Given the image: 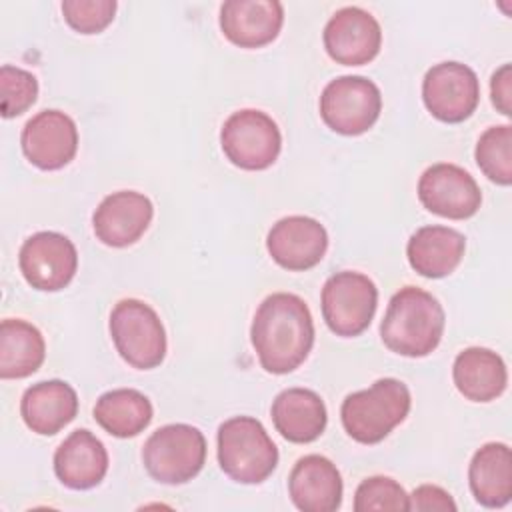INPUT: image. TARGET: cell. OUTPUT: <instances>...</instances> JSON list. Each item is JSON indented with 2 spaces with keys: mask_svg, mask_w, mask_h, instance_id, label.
Here are the masks:
<instances>
[{
  "mask_svg": "<svg viewBox=\"0 0 512 512\" xmlns=\"http://www.w3.org/2000/svg\"><path fill=\"white\" fill-rule=\"evenodd\" d=\"M382 44L378 20L358 6L336 10L324 26L328 56L344 66H362L376 58Z\"/></svg>",
  "mask_w": 512,
  "mask_h": 512,
  "instance_id": "cell-13",
  "label": "cell"
},
{
  "mask_svg": "<svg viewBox=\"0 0 512 512\" xmlns=\"http://www.w3.org/2000/svg\"><path fill=\"white\" fill-rule=\"evenodd\" d=\"M444 320V308L430 292L404 286L388 302L380 336L388 350L408 358H422L440 344Z\"/></svg>",
  "mask_w": 512,
  "mask_h": 512,
  "instance_id": "cell-2",
  "label": "cell"
},
{
  "mask_svg": "<svg viewBox=\"0 0 512 512\" xmlns=\"http://www.w3.org/2000/svg\"><path fill=\"white\" fill-rule=\"evenodd\" d=\"M24 424L42 436H52L78 414L76 390L64 380H44L26 388L20 400Z\"/></svg>",
  "mask_w": 512,
  "mask_h": 512,
  "instance_id": "cell-20",
  "label": "cell"
},
{
  "mask_svg": "<svg viewBox=\"0 0 512 512\" xmlns=\"http://www.w3.org/2000/svg\"><path fill=\"white\" fill-rule=\"evenodd\" d=\"M288 494L302 512H334L342 504V476L326 456L308 454L294 464Z\"/></svg>",
  "mask_w": 512,
  "mask_h": 512,
  "instance_id": "cell-18",
  "label": "cell"
},
{
  "mask_svg": "<svg viewBox=\"0 0 512 512\" xmlns=\"http://www.w3.org/2000/svg\"><path fill=\"white\" fill-rule=\"evenodd\" d=\"M20 144L36 168L60 170L76 156L78 128L66 112L42 110L24 124Z\"/></svg>",
  "mask_w": 512,
  "mask_h": 512,
  "instance_id": "cell-14",
  "label": "cell"
},
{
  "mask_svg": "<svg viewBox=\"0 0 512 512\" xmlns=\"http://www.w3.org/2000/svg\"><path fill=\"white\" fill-rule=\"evenodd\" d=\"M354 510L370 512V510H410L406 490L388 476H372L358 484L354 492Z\"/></svg>",
  "mask_w": 512,
  "mask_h": 512,
  "instance_id": "cell-28",
  "label": "cell"
},
{
  "mask_svg": "<svg viewBox=\"0 0 512 512\" xmlns=\"http://www.w3.org/2000/svg\"><path fill=\"white\" fill-rule=\"evenodd\" d=\"M410 390L396 378H380L370 388L352 392L340 406L342 426L360 444L382 442L410 412Z\"/></svg>",
  "mask_w": 512,
  "mask_h": 512,
  "instance_id": "cell-3",
  "label": "cell"
},
{
  "mask_svg": "<svg viewBox=\"0 0 512 512\" xmlns=\"http://www.w3.org/2000/svg\"><path fill=\"white\" fill-rule=\"evenodd\" d=\"M474 158L484 176L500 186L512 184V126L498 124L484 130L476 142Z\"/></svg>",
  "mask_w": 512,
  "mask_h": 512,
  "instance_id": "cell-27",
  "label": "cell"
},
{
  "mask_svg": "<svg viewBox=\"0 0 512 512\" xmlns=\"http://www.w3.org/2000/svg\"><path fill=\"white\" fill-rule=\"evenodd\" d=\"M116 12L114 0H64L62 14L70 28L80 34H98L112 20Z\"/></svg>",
  "mask_w": 512,
  "mask_h": 512,
  "instance_id": "cell-30",
  "label": "cell"
},
{
  "mask_svg": "<svg viewBox=\"0 0 512 512\" xmlns=\"http://www.w3.org/2000/svg\"><path fill=\"white\" fill-rule=\"evenodd\" d=\"M218 464L240 484L264 482L278 464V448L260 420L234 416L218 428Z\"/></svg>",
  "mask_w": 512,
  "mask_h": 512,
  "instance_id": "cell-4",
  "label": "cell"
},
{
  "mask_svg": "<svg viewBox=\"0 0 512 512\" xmlns=\"http://www.w3.org/2000/svg\"><path fill=\"white\" fill-rule=\"evenodd\" d=\"M418 198L428 212L450 220H466L482 204V192L476 180L464 168L448 162L432 164L422 172Z\"/></svg>",
  "mask_w": 512,
  "mask_h": 512,
  "instance_id": "cell-12",
  "label": "cell"
},
{
  "mask_svg": "<svg viewBox=\"0 0 512 512\" xmlns=\"http://www.w3.org/2000/svg\"><path fill=\"white\" fill-rule=\"evenodd\" d=\"M490 96L498 112H502L504 116L512 114V66L510 64H502L492 74Z\"/></svg>",
  "mask_w": 512,
  "mask_h": 512,
  "instance_id": "cell-32",
  "label": "cell"
},
{
  "mask_svg": "<svg viewBox=\"0 0 512 512\" xmlns=\"http://www.w3.org/2000/svg\"><path fill=\"white\" fill-rule=\"evenodd\" d=\"M226 158L242 170H264L272 166L282 148L278 124L262 110L244 108L230 114L220 130Z\"/></svg>",
  "mask_w": 512,
  "mask_h": 512,
  "instance_id": "cell-9",
  "label": "cell"
},
{
  "mask_svg": "<svg viewBox=\"0 0 512 512\" xmlns=\"http://www.w3.org/2000/svg\"><path fill=\"white\" fill-rule=\"evenodd\" d=\"M376 304L378 288L362 272H336L322 286V316L336 336L362 334L374 318Z\"/></svg>",
  "mask_w": 512,
  "mask_h": 512,
  "instance_id": "cell-7",
  "label": "cell"
},
{
  "mask_svg": "<svg viewBox=\"0 0 512 512\" xmlns=\"http://www.w3.org/2000/svg\"><path fill=\"white\" fill-rule=\"evenodd\" d=\"M154 216L148 196L134 190L108 194L92 216L96 238L112 248H124L140 240Z\"/></svg>",
  "mask_w": 512,
  "mask_h": 512,
  "instance_id": "cell-16",
  "label": "cell"
},
{
  "mask_svg": "<svg viewBox=\"0 0 512 512\" xmlns=\"http://www.w3.org/2000/svg\"><path fill=\"white\" fill-rule=\"evenodd\" d=\"M150 400L134 388L104 392L94 404V420L116 438L138 436L152 422Z\"/></svg>",
  "mask_w": 512,
  "mask_h": 512,
  "instance_id": "cell-26",
  "label": "cell"
},
{
  "mask_svg": "<svg viewBox=\"0 0 512 512\" xmlns=\"http://www.w3.org/2000/svg\"><path fill=\"white\" fill-rule=\"evenodd\" d=\"M250 340L260 366L270 374L296 370L314 344V322L306 302L290 292H274L258 306Z\"/></svg>",
  "mask_w": 512,
  "mask_h": 512,
  "instance_id": "cell-1",
  "label": "cell"
},
{
  "mask_svg": "<svg viewBox=\"0 0 512 512\" xmlns=\"http://www.w3.org/2000/svg\"><path fill=\"white\" fill-rule=\"evenodd\" d=\"M452 378L464 398L472 402H490L506 390L508 370L496 352L472 346L456 356Z\"/></svg>",
  "mask_w": 512,
  "mask_h": 512,
  "instance_id": "cell-23",
  "label": "cell"
},
{
  "mask_svg": "<svg viewBox=\"0 0 512 512\" xmlns=\"http://www.w3.org/2000/svg\"><path fill=\"white\" fill-rule=\"evenodd\" d=\"M380 110V90L364 76L334 78L320 94V116L324 124L344 136L364 134L374 126Z\"/></svg>",
  "mask_w": 512,
  "mask_h": 512,
  "instance_id": "cell-8",
  "label": "cell"
},
{
  "mask_svg": "<svg viewBox=\"0 0 512 512\" xmlns=\"http://www.w3.org/2000/svg\"><path fill=\"white\" fill-rule=\"evenodd\" d=\"M0 92H2V116L14 118L26 112L38 96V80L32 72L4 64L0 68Z\"/></svg>",
  "mask_w": 512,
  "mask_h": 512,
  "instance_id": "cell-29",
  "label": "cell"
},
{
  "mask_svg": "<svg viewBox=\"0 0 512 512\" xmlns=\"http://www.w3.org/2000/svg\"><path fill=\"white\" fill-rule=\"evenodd\" d=\"M284 24L278 0H228L220 6V30L240 48L270 44Z\"/></svg>",
  "mask_w": 512,
  "mask_h": 512,
  "instance_id": "cell-17",
  "label": "cell"
},
{
  "mask_svg": "<svg viewBox=\"0 0 512 512\" xmlns=\"http://www.w3.org/2000/svg\"><path fill=\"white\" fill-rule=\"evenodd\" d=\"M46 356V344L36 326L20 318L0 324V378H26L34 374Z\"/></svg>",
  "mask_w": 512,
  "mask_h": 512,
  "instance_id": "cell-25",
  "label": "cell"
},
{
  "mask_svg": "<svg viewBox=\"0 0 512 512\" xmlns=\"http://www.w3.org/2000/svg\"><path fill=\"white\" fill-rule=\"evenodd\" d=\"M24 280L42 292H58L70 284L78 268V252L72 240L60 232H36L24 240L18 252Z\"/></svg>",
  "mask_w": 512,
  "mask_h": 512,
  "instance_id": "cell-11",
  "label": "cell"
},
{
  "mask_svg": "<svg viewBox=\"0 0 512 512\" xmlns=\"http://www.w3.org/2000/svg\"><path fill=\"white\" fill-rule=\"evenodd\" d=\"M266 248L278 266L300 272L314 268L324 258L328 234L310 216H286L270 228Z\"/></svg>",
  "mask_w": 512,
  "mask_h": 512,
  "instance_id": "cell-15",
  "label": "cell"
},
{
  "mask_svg": "<svg viewBox=\"0 0 512 512\" xmlns=\"http://www.w3.org/2000/svg\"><path fill=\"white\" fill-rule=\"evenodd\" d=\"M54 472L72 490L94 488L108 472V452L90 430L78 428L56 448Z\"/></svg>",
  "mask_w": 512,
  "mask_h": 512,
  "instance_id": "cell-19",
  "label": "cell"
},
{
  "mask_svg": "<svg viewBox=\"0 0 512 512\" xmlns=\"http://www.w3.org/2000/svg\"><path fill=\"white\" fill-rule=\"evenodd\" d=\"M112 342L132 368L150 370L166 356V332L156 310L136 298L120 300L110 312Z\"/></svg>",
  "mask_w": 512,
  "mask_h": 512,
  "instance_id": "cell-5",
  "label": "cell"
},
{
  "mask_svg": "<svg viewBox=\"0 0 512 512\" xmlns=\"http://www.w3.org/2000/svg\"><path fill=\"white\" fill-rule=\"evenodd\" d=\"M466 250V238L448 226H422L406 246V256L420 276L444 278L452 274Z\"/></svg>",
  "mask_w": 512,
  "mask_h": 512,
  "instance_id": "cell-22",
  "label": "cell"
},
{
  "mask_svg": "<svg viewBox=\"0 0 512 512\" xmlns=\"http://www.w3.org/2000/svg\"><path fill=\"white\" fill-rule=\"evenodd\" d=\"M142 462L156 482L184 484L206 462V438L196 426L166 424L144 442Z\"/></svg>",
  "mask_w": 512,
  "mask_h": 512,
  "instance_id": "cell-6",
  "label": "cell"
},
{
  "mask_svg": "<svg viewBox=\"0 0 512 512\" xmlns=\"http://www.w3.org/2000/svg\"><path fill=\"white\" fill-rule=\"evenodd\" d=\"M274 428L282 438L294 444L316 440L328 422L324 400L308 388L282 390L270 408Z\"/></svg>",
  "mask_w": 512,
  "mask_h": 512,
  "instance_id": "cell-21",
  "label": "cell"
},
{
  "mask_svg": "<svg viewBox=\"0 0 512 512\" xmlns=\"http://www.w3.org/2000/svg\"><path fill=\"white\" fill-rule=\"evenodd\" d=\"M422 100L440 122L458 124L472 116L480 100L476 72L462 62H440L422 80Z\"/></svg>",
  "mask_w": 512,
  "mask_h": 512,
  "instance_id": "cell-10",
  "label": "cell"
},
{
  "mask_svg": "<svg viewBox=\"0 0 512 512\" xmlns=\"http://www.w3.org/2000/svg\"><path fill=\"white\" fill-rule=\"evenodd\" d=\"M470 490L478 504L502 508L512 498V454L504 442H488L478 448L468 468Z\"/></svg>",
  "mask_w": 512,
  "mask_h": 512,
  "instance_id": "cell-24",
  "label": "cell"
},
{
  "mask_svg": "<svg viewBox=\"0 0 512 512\" xmlns=\"http://www.w3.org/2000/svg\"><path fill=\"white\" fill-rule=\"evenodd\" d=\"M410 502V510H418V512H430V510H456V502L452 500V496L434 484H422L418 488H414V492L408 496Z\"/></svg>",
  "mask_w": 512,
  "mask_h": 512,
  "instance_id": "cell-31",
  "label": "cell"
}]
</instances>
